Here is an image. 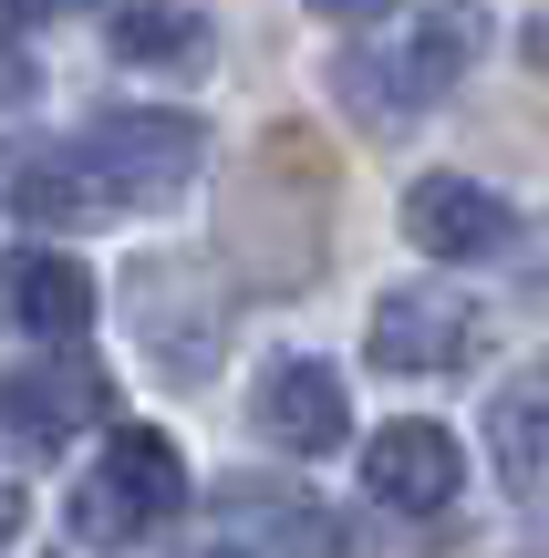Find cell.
<instances>
[{
	"label": "cell",
	"instance_id": "6da1fadb",
	"mask_svg": "<svg viewBox=\"0 0 549 558\" xmlns=\"http://www.w3.org/2000/svg\"><path fill=\"white\" fill-rule=\"evenodd\" d=\"M177 507H187V465H177V445H166L156 424H124V435L104 445V465L83 476L73 527H83L94 548H124V538H156Z\"/></svg>",
	"mask_w": 549,
	"mask_h": 558
},
{
	"label": "cell",
	"instance_id": "7a4b0ae2",
	"mask_svg": "<svg viewBox=\"0 0 549 558\" xmlns=\"http://www.w3.org/2000/svg\"><path fill=\"white\" fill-rule=\"evenodd\" d=\"M124 311H135V341L156 352L166 383H198L207 362H218V341H228V300H218V279H198L187 259H145Z\"/></svg>",
	"mask_w": 549,
	"mask_h": 558
},
{
	"label": "cell",
	"instance_id": "3957f363",
	"mask_svg": "<svg viewBox=\"0 0 549 558\" xmlns=\"http://www.w3.org/2000/svg\"><path fill=\"white\" fill-rule=\"evenodd\" d=\"M83 156L104 166V186H115L124 207H156V197H177L187 177L207 166V135H198V114H104V124H83Z\"/></svg>",
	"mask_w": 549,
	"mask_h": 558
},
{
	"label": "cell",
	"instance_id": "277c9868",
	"mask_svg": "<svg viewBox=\"0 0 549 558\" xmlns=\"http://www.w3.org/2000/svg\"><path fill=\"white\" fill-rule=\"evenodd\" d=\"M373 362L384 373H456V362L488 341V320H477V300H456L446 279H405V290L373 300Z\"/></svg>",
	"mask_w": 549,
	"mask_h": 558
},
{
	"label": "cell",
	"instance_id": "5b68a950",
	"mask_svg": "<svg viewBox=\"0 0 549 558\" xmlns=\"http://www.w3.org/2000/svg\"><path fill=\"white\" fill-rule=\"evenodd\" d=\"M115 414V383L94 362H11L0 373V445H62Z\"/></svg>",
	"mask_w": 549,
	"mask_h": 558
},
{
	"label": "cell",
	"instance_id": "8992f818",
	"mask_svg": "<svg viewBox=\"0 0 549 558\" xmlns=\"http://www.w3.org/2000/svg\"><path fill=\"white\" fill-rule=\"evenodd\" d=\"M249 414H260V435L281 445V456H332V445L353 435V403H343V373H332V362H311V352H281L260 373V403H249Z\"/></svg>",
	"mask_w": 549,
	"mask_h": 558
},
{
	"label": "cell",
	"instance_id": "52a82bcc",
	"mask_svg": "<svg viewBox=\"0 0 549 558\" xmlns=\"http://www.w3.org/2000/svg\"><path fill=\"white\" fill-rule=\"evenodd\" d=\"M405 239L426 259H498L518 239V207L477 177H415L405 186Z\"/></svg>",
	"mask_w": 549,
	"mask_h": 558
},
{
	"label": "cell",
	"instance_id": "ba28073f",
	"mask_svg": "<svg viewBox=\"0 0 549 558\" xmlns=\"http://www.w3.org/2000/svg\"><path fill=\"white\" fill-rule=\"evenodd\" d=\"M456 476H467V445H456L446 424H384V435L363 445V486L394 518H435V507L456 497Z\"/></svg>",
	"mask_w": 549,
	"mask_h": 558
},
{
	"label": "cell",
	"instance_id": "9c48e42d",
	"mask_svg": "<svg viewBox=\"0 0 549 558\" xmlns=\"http://www.w3.org/2000/svg\"><path fill=\"white\" fill-rule=\"evenodd\" d=\"M0 320L32 331V341H83V331H94V269L62 259V248L0 259Z\"/></svg>",
	"mask_w": 549,
	"mask_h": 558
},
{
	"label": "cell",
	"instance_id": "30bf717a",
	"mask_svg": "<svg viewBox=\"0 0 549 558\" xmlns=\"http://www.w3.org/2000/svg\"><path fill=\"white\" fill-rule=\"evenodd\" d=\"M11 207H21L32 228H104V218H124V197L104 186V166L83 156L73 135H62V145H32V156H21Z\"/></svg>",
	"mask_w": 549,
	"mask_h": 558
},
{
	"label": "cell",
	"instance_id": "8fae6325",
	"mask_svg": "<svg viewBox=\"0 0 549 558\" xmlns=\"http://www.w3.org/2000/svg\"><path fill=\"white\" fill-rule=\"evenodd\" d=\"M488 456L509 497H549V373H518L488 403Z\"/></svg>",
	"mask_w": 549,
	"mask_h": 558
},
{
	"label": "cell",
	"instance_id": "7c38bea8",
	"mask_svg": "<svg viewBox=\"0 0 549 558\" xmlns=\"http://www.w3.org/2000/svg\"><path fill=\"white\" fill-rule=\"evenodd\" d=\"M218 507L228 518H260L270 527V548H290V558H343V507H322V497H290V486H218Z\"/></svg>",
	"mask_w": 549,
	"mask_h": 558
},
{
	"label": "cell",
	"instance_id": "4fadbf2b",
	"mask_svg": "<svg viewBox=\"0 0 549 558\" xmlns=\"http://www.w3.org/2000/svg\"><path fill=\"white\" fill-rule=\"evenodd\" d=\"M115 62L198 73V62H207V21L187 11V0H124V11H115Z\"/></svg>",
	"mask_w": 549,
	"mask_h": 558
},
{
	"label": "cell",
	"instance_id": "5bb4252c",
	"mask_svg": "<svg viewBox=\"0 0 549 558\" xmlns=\"http://www.w3.org/2000/svg\"><path fill=\"white\" fill-rule=\"evenodd\" d=\"M467 52H477V32L456 11H435V21H415V32H394V73H405V94H415V114L426 104H446L456 94V73H467Z\"/></svg>",
	"mask_w": 549,
	"mask_h": 558
},
{
	"label": "cell",
	"instance_id": "9a60e30c",
	"mask_svg": "<svg viewBox=\"0 0 549 558\" xmlns=\"http://www.w3.org/2000/svg\"><path fill=\"white\" fill-rule=\"evenodd\" d=\"M21 94H32V52H21L11 11H0V104H21Z\"/></svg>",
	"mask_w": 549,
	"mask_h": 558
},
{
	"label": "cell",
	"instance_id": "2e32d148",
	"mask_svg": "<svg viewBox=\"0 0 549 558\" xmlns=\"http://www.w3.org/2000/svg\"><path fill=\"white\" fill-rule=\"evenodd\" d=\"M311 11H322V21H384L394 0H311Z\"/></svg>",
	"mask_w": 549,
	"mask_h": 558
},
{
	"label": "cell",
	"instance_id": "e0dca14e",
	"mask_svg": "<svg viewBox=\"0 0 549 558\" xmlns=\"http://www.w3.org/2000/svg\"><path fill=\"white\" fill-rule=\"evenodd\" d=\"M0 11H21V21H62V11H94V0H0Z\"/></svg>",
	"mask_w": 549,
	"mask_h": 558
},
{
	"label": "cell",
	"instance_id": "ac0fdd59",
	"mask_svg": "<svg viewBox=\"0 0 549 558\" xmlns=\"http://www.w3.org/2000/svg\"><path fill=\"white\" fill-rule=\"evenodd\" d=\"M21 518H32V507H21V486H11V476H0V548H11V538H21Z\"/></svg>",
	"mask_w": 549,
	"mask_h": 558
},
{
	"label": "cell",
	"instance_id": "d6986e66",
	"mask_svg": "<svg viewBox=\"0 0 549 558\" xmlns=\"http://www.w3.org/2000/svg\"><path fill=\"white\" fill-rule=\"evenodd\" d=\"M518 52H529V73H549V11L529 21V32H518Z\"/></svg>",
	"mask_w": 549,
	"mask_h": 558
},
{
	"label": "cell",
	"instance_id": "ffe728a7",
	"mask_svg": "<svg viewBox=\"0 0 549 558\" xmlns=\"http://www.w3.org/2000/svg\"><path fill=\"white\" fill-rule=\"evenodd\" d=\"M207 558H249V548H207Z\"/></svg>",
	"mask_w": 549,
	"mask_h": 558
}]
</instances>
